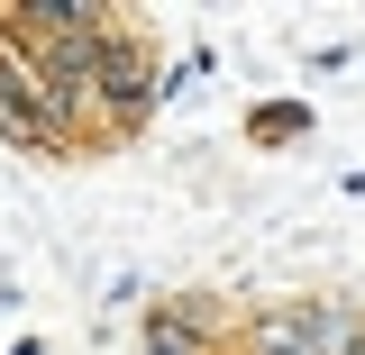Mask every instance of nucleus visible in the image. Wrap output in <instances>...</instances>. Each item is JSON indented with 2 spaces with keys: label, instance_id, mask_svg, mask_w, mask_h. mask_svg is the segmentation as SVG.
Masks as SVG:
<instances>
[{
  "label": "nucleus",
  "instance_id": "3",
  "mask_svg": "<svg viewBox=\"0 0 365 355\" xmlns=\"http://www.w3.org/2000/svg\"><path fill=\"white\" fill-rule=\"evenodd\" d=\"M220 301H210V292H174V301H155V310H146V337H182V346H210L220 355Z\"/></svg>",
  "mask_w": 365,
  "mask_h": 355
},
{
  "label": "nucleus",
  "instance_id": "4",
  "mask_svg": "<svg viewBox=\"0 0 365 355\" xmlns=\"http://www.w3.org/2000/svg\"><path fill=\"white\" fill-rule=\"evenodd\" d=\"M302 128H311V110H302V100H265V110L247 119V137H265V146H274V137H302Z\"/></svg>",
  "mask_w": 365,
  "mask_h": 355
},
{
  "label": "nucleus",
  "instance_id": "2",
  "mask_svg": "<svg viewBox=\"0 0 365 355\" xmlns=\"http://www.w3.org/2000/svg\"><path fill=\"white\" fill-rule=\"evenodd\" d=\"M155 73H165V64H155L128 28H110V37H101V64H91V110H101L110 128H137V119L155 110Z\"/></svg>",
  "mask_w": 365,
  "mask_h": 355
},
{
  "label": "nucleus",
  "instance_id": "1",
  "mask_svg": "<svg viewBox=\"0 0 365 355\" xmlns=\"http://www.w3.org/2000/svg\"><path fill=\"white\" fill-rule=\"evenodd\" d=\"M83 110H91V100H64V91H46L19 55H0V137H9V146L64 155V146L83 137Z\"/></svg>",
  "mask_w": 365,
  "mask_h": 355
}]
</instances>
